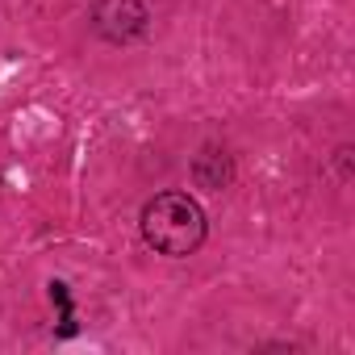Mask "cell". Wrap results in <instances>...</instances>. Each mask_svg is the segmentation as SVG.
<instances>
[{"mask_svg": "<svg viewBox=\"0 0 355 355\" xmlns=\"http://www.w3.org/2000/svg\"><path fill=\"white\" fill-rule=\"evenodd\" d=\"M193 180H197V189L222 193V189L234 180V163H230V155L218 150V146H205V150L197 155V163H193Z\"/></svg>", "mask_w": 355, "mask_h": 355, "instance_id": "obj_3", "label": "cell"}, {"mask_svg": "<svg viewBox=\"0 0 355 355\" xmlns=\"http://www.w3.org/2000/svg\"><path fill=\"white\" fill-rule=\"evenodd\" d=\"M146 21H150V13H146L142 0H96L92 5V30L113 46L142 38Z\"/></svg>", "mask_w": 355, "mask_h": 355, "instance_id": "obj_2", "label": "cell"}, {"mask_svg": "<svg viewBox=\"0 0 355 355\" xmlns=\"http://www.w3.org/2000/svg\"><path fill=\"white\" fill-rule=\"evenodd\" d=\"M51 301L59 305V338H71L80 326H76V309H71V293L63 280H51Z\"/></svg>", "mask_w": 355, "mask_h": 355, "instance_id": "obj_4", "label": "cell"}, {"mask_svg": "<svg viewBox=\"0 0 355 355\" xmlns=\"http://www.w3.org/2000/svg\"><path fill=\"white\" fill-rule=\"evenodd\" d=\"M138 230H142V243L155 255L184 259L205 243L209 222H205V209L189 193H159V197H150L142 205Z\"/></svg>", "mask_w": 355, "mask_h": 355, "instance_id": "obj_1", "label": "cell"}]
</instances>
